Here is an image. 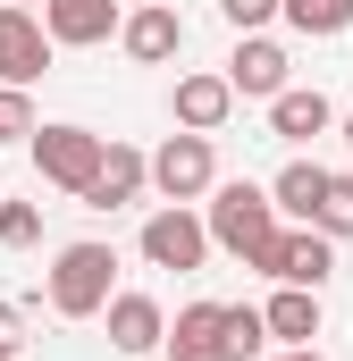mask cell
<instances>
[{"label": "cell", "instance_id": "cell-5", "mask_svg": "<svg viewBox=\"0 0 353 361\" xmlns=\"http://www.w3.org/2000/svg\"><path fill=\"white\" fill-rule=\"evenodd\" d=\"M143 261H152V269H202V261H210V235H202L193 202H169V210L143 219Z\"/></svg>", "mask_w": 353, "mask_h": 361}, {"label": "cell", "instance_id": "cell-2", "mask_svg": "<svg viewBox=\"0 0 353 361\" xmlns=\"http://www.w3.org/2000/svg\"><path fill=\"white\" fill-rule=\"evenodd\" d=\"M109 294H118V252L109 244H68L51 261V311L59 319H101Z\"/></svg>", "mask_w": 353, "mask_h": 361}, {"label": "cell", "instance_id": "cell-12", "mask_svg": "<svg viewBox=\"0 0 353 361\" xmlns=\"http://www.w3.org/2000/svg\"><path fill=\"white\" fill-rule=\"evenodd\" d=\"M160 345H169V361H227V302H185Z\"/></svg>", "mask_w": 353, "mask_h": 361}, {"label": "cell", "instance_id": "cell-19", "mask_svg": "<svg viewBox=\"0 0 353 361\" xmlns=\"http://www.w3.org/2000/svg\"><path fill=\"white\" fill-rule=\"evenodd\" d=\"M269 353V328L253 302H227V361H261Z\"/></svg>", "mask_w": 353, "mask_h": 361}, {"label": "cell", "instance_id": "cell-9", "mask_svg": "<svg viewBox=\"0 0 353 361\" xmlns=\"http://www.w3.org/2000/svg\"><path fill=\"white\" fill-rule=\"evenodd\" d=\"M118 42H126V59H143V68H160L185 51V17H176L169 0H143L135 17H118Z\"/></svg>", "mask_w": 353, "mask_h": 361}, {"label": "cell", "instance_id": "cell-13", "mask_svg": "<svg viewBox=\"0 0 353 361\" xmlns=\"http://www.w3.org/2000/svg\"><path fill=\"white\" fill-rule=\"evenodd\" d=\"M135 193H143V152H135V143H101V169H92V185L76 202H85V210H126Z\"/></svg>", "mask_w": 353, "mask_h": 361}, {"label": "cell", "instance_id": "cell-3", "mask_svg": "<svg viewBox=\"0 0 353 361\" xmlns=\"http://www.w3.org/2000/svg\"><path fill=\"white\" fill-rule=\"evenodd\" d=\"M143 185H160V202H202V193L219 185V152H210V135H185V126H176L169 143L143 160Z\"/></svg>", "mask_w": 353, "mask_h": 361}, {"label": "cell", "instance_id": "cell-27", "mask_svg": "<svg viewBox=\"0 0 353 361\" xmlns=\"http://www.w3.org/2000/svg\"><path fill=\"white\" fill-rule=\"evenodd\" d=\"M345 143H353V109H345Z\"/></svg>", "mask_w": 353, "mask_h": 361}, {"label": "cell", "instance_id": "cell-17", "mask_svg": "<svg viewBox=\"0 0 353 361\" xmlns=\"http://www.w3.org/2000/svg\"><path fill=\"white\" fill-rule=\"evenodd\" d=\"M320 193H328V169H320V160H286V169H277V185H269V202H277L286 219H303V227H311Z\"/></svg>", "mask_w": 353, "mask_h": 361}, {"label": "cell", "instance_id": "cell-7", "mask_svg": "<svg viewBox=\"0 0 353 361\" xmlns=\"http://www.w3.org/2000/svg\"><path fill=\"white\" fill-rule=\"evenodd\" d=\"M42 17V34H51V51H92V42H109L118 34V0H42L34 8Z\"/></svg>", "mask_w": 353, "mask_h": 361}, {"label": "cell", "instance_id": "cell-16", "mask_svg": "<svg viewBox=\"0 0 353 361\" xmlns=\"http://www.w3.org/2000/svg\"><path fill=\"white\" fill-rule=\"evenodd\" d=\"M261 328L277 345H311V336H320V294H311V286H277L261 302Z\"/></svg>", "mask_w": 353, "mask_h": 361}, {"label": "cell", "instance_id": "cell-22", "mask_svg": "<svg viewBox=\"0 0 353 361\" xmlns=\"http://www.w3.org/2000/svg\"><path fill=\"white\" fill-rule=\"evenodd\" d=\"M42 118H34V101H25V85H0V143H25Z\"/></svg>", "mask_w": 353, "mask_h": 361}, {"label": "cell", "instance_id": "cell-10", "mask_svg": "<svg viewBox=\"0 0 353 361\" xmlns=\"http://www.w3.org/2000/svg\"><path fill=\"white\" fill-rule=\"evenodd\" d=\"M227 92H236V101H269V92H286V51H277L269 34H236Z\"/></svg>", "mask_w": 353, "mask_h": 361}, {"label": "cell", "instance_id": "cell-14", "mask_svg": "<svg viewBox=\"0 0 353 361\" xmlns=\"http://www.w3.org/2000/svg\"><path fill=\"white\" fill-rule=\"evenodd\" d=\"M101 319H109V345L118 353H160V336H169V319H160L152 294H109Z\"/></svg>", "mask_w": 353, "mask_h": 361}, {"label": "cell", "instance_id": "cell-20", "mask_svg": "<svg viewBox=\"0 0 353 361\" xmlns=\"http://www.w3.org/2000/svg\"><path fill=\"white\" fill-rule=\"evenodd\" d=\"M311 227H320L328 244H345V235H353V177H328L320 210H311Z\"/></svg>", "mask_w": 353, "mask_h": 361}, {"label": "cell", "instance_id": "cell-23", "mask_svg": "<svg viewBox=\"0 0 353 361\" xmlns=\"http://www.w3.org/2000/svg\"><path fill=\"white\" fill-rule=\"evenodd\" d=\"M219 17H227L236 34H261L269 17H277V0H219Z\"/></svg>", "mask_w": 353, "mask_h": 361}, {"label": "cell", "instance_id": "cell-6", "mask_svg": "<svg viewBox=\"0 0 353 361\" xmlns=\"http://www.w3.org/2000/svg\"><path fill=\"white\" fill-rule=\"evenodd\" d=\"M328 269H337V244L320 235V227H277V244H269L261 277H277V286H328Z\"/></svg>", "mask_w": 353, "mask_h": 361}, {"label": "cell", "instance_id": "cell-15", "mask_svg": "<svg viewBox=\"0 0 353 361\" xmlns=\"http://www.w3.org/2000/svg\"><path fill=\"white\" fill-rule=\"evenodd\" d=\"M169 109H176V126H185V135H219V126H227V109H236V92H227V76H176Z\"/></svg>", "mask_w": 353, "mask_h": 361}, {"label": "cell", "instance_id": "cell-18", "mask_svg": "<svg viewBox=\"0 0 353 361\" xmlns=\"http://www.w3.org/2000/svg\"><path fill=\"white\" fill-rule=\"evenodd\" d=\"M277 17L294 34H345L353 25V0H277Z\"/></svg>", "mask_w": 353, "mask_h": 361}, {"label": "cell", "instance_id": "cell-21", "mask_svg": "<svg viewBox=\"0 0 353 361\" xmlns=\"http://www.w3.org/2000/svg\"><path fill=\"white\" fill-rule=\"evenodd\" d=\"M0 244H8V252L42 244V210H34V202H0Z\"/></svg>", "mask_w": 353, "mask_h": 361}, {"label": "cell", "instance_id": "cell-11", "mask_svg": "<svg viewBox=\"0 0 353 361\" xmlns=\"http://www.w3.org/2000/svg\"><path fill=\"white\" fill-rule=\"evenodd\" d=\"M337 126V101L320 85H286V92H269V135L277 143H311V135H328Z\"/></svg>", "mask_w": 353, "mask_h": 361}, {"label": "cell", "instance_id": "cell-8", "mask_svg": "<svg viewBox=\"0 0 353 361\" xmlns=\"http://www.w3.org/2000/svg\"><path fill=\"white\" fill-rule=\"evenodd\" d=\"M42 68H51V34H42V17L0 0V85H34Z\"/></svg>", "mask_w": 353, "mask_h": 361}, {"label": "cell", "instance_id": "cell-25", "mask_svg": "<svg viewBox=\"0 0 353 361\" xmlns=\"http://www.w3.org/2000/svg\"><path fill=\"white\" fill-rule=\"evenodd\" d=\"M269 361H320V353H311V345H286V353H269Z\"/></svg>", "mask_w": 353, "mask_h": 361}, {"label": "cell", "instance_id": "cell-1", "mask_svg": "<svg viewBox=\"0 0 353 361\" xmlns=\"http://www.w3.org/2000/svg\"><path fill=\"white\" fill-rule=\"evenodd\" d=\"M202 235L219 244V252H236L244 269H261L269 244H277V202H269V185H210V210H202Z\"/></svg>", "mask_w": 353, "mask_h": 361}, {"label": "cell", "instance_id": "cell-24", "mask_svg": "<svg viewBox=\"0 0 353 361\" xmlns=\"http://www.w3.org/2000/svg\"><path fill=\"white\" fill-rule=\"evenodd\" d=\"M17 353H25V311L0 302V361H17Z\"/></svg>", "mask_w": 353, "mask_h": 361}, {"label": "cell", "instance_id": "cell-26", "mask_svg": "<svg viewBox=\"0 0 353 361\" xmlns=\"http://www.w3.org/2000/svg\"><path fill=\"white\" fill-rule=\"evenodd\" d=\"M8 8H42V0H8Z\"/></svg>", "mask_w": 353, "mask_h": 361}, {"label": "cell", "instance_id": "cell-4", "mask_svg": "<svg viewBox=\"0 0 353 361\" xmlns=\"http://www.w3.org/2000/svg\"><path fill=\"white\" fill-rule=\"evenodd\" d=\"M25 143H34V177H42V185L85 193L92 169H101V143H109V135H92V126H34Z\"/></svg>", "mask_w": 353, "mask_h": 361}]
</instances>
